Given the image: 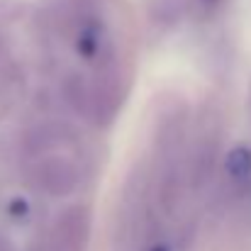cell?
<instances>
[{"label": "cell", "instance_id": "cell-3", "mask_svg": "<svg viewBox=\"0 0 251 251\" xmlns=\"http://www.w3.org/2000/svg\"><path fill=\"white\" fill-rule=\"evenodd\" d=\"M227 171L237 183H251V149L249 147H237L227 156Z\"/></svg>", "mask_w": 251, "mask_h": 251}, {"label": "cell", "instance_id": "cell-2", "mask_svg": "<svg viewBox=\"0 0 251 251\" xmlns=\"http://www.w3.org/2000/svg\"><path fill=\"white\" fill-rule=\"evenodd\" d=\"M37 183L51 195H66L78 183V171L66 159H47L37 168Z\"/></svg>", "mask_w": 251, "mask_h": 251}, {"label": "cell", "instance_id": "cell-1", "mask_svg": "<svg viewBox=\"0 0 251 251\" xmlns=\"http://www.w3.org/2000/svg\"><path fill=\"white\" fill-rule=\"evenodd\" d=\"M90 232V215L85 207H71L66 210L51 237V251H83Z\"/></svg>", "mask_w": 251, "mask_h": 251}]
</instances>
